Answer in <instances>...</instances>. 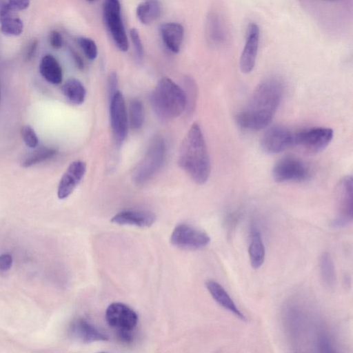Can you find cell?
<instances>
[{
  "instance_id": "6da1fadb",
  "label": "cell",
  "mask_w": 353,
  "mask_h": 353,
  "mask_svg": "<svg viewBox=\"0 0 353 353\" xmlns=\"http://www.w3.org/2000/svg\"><path fill=\"white\" fill-rule=\"evenodd\" d=\"M283 94V85L279 80L270 79L261 82L246 105L236 114V123L250 131L265 128L274 118Z\"/></svg>"
},
{
  "instance_id": "7a4b0ae2",
  "label": "cell",
  "mask_w": 353,
  "mask_h": 353,
  "mask_svg": "<svg viewBox=\"0 0 353 353\" xmlns=\"http://www.w3.org/2000/svg\"><path fill=\"white\" fill-rule=\"evenodd\" d=\"M178 163L198 184L205 183L210 174V162L205 138L199 123H194L184 137Z\"/></svg>"
},
{
  "instance_id": "3957f363",
  "label": "cell",
  "mask_w": 353,
  "mask_h": 353,
  "mask_svg": "<svg viewBox=\"0 0 353 353\" xmlns=\"http://www.w3.org/2000/svg\"><path fill=\"white\" fill-rule=\"evenodd\" d=\"M150 101L154 111L163 120L179 117L188 103L185 92L167 77L158 82L151 94Z\"/></svg>"
},
{
  "instance_id": "277c9868",
  "label": "cell",
  "mask_w": 353,
  "mask_h": 353,
  "mask_svg": "<svg viewBox=\"0 0 353 353\" xmlns=\"http://www.w3.org/2000/svg\"><path fill=\"white\" fill-rule=\"evenodd\" d=\"M166 147L161 136L154 137L145 156L134 169L132 180L137 184L149 181L161 168L165 157Z\"/></svg>"
},
{
  "instance_id": "5b68a950",
  "label": "cell",
  "mask_w": 353,
  "mask_h": 353,
  "mask_svg": "<svg viewBox=\"0 0 353 353\" xmlns=\"http://www.w3.org/2000/svg\"><path fill=\"white\" fill-rule=\"evenodd\" d=\"M103 19L116 46L123 52L128 49V38L121 17L119 0H104Z\"/></svg>"
},
{
  "instance_id": "8992f818",
  "label": "cell",
  "mask_w": 353,
  "mask_h": 353,
  "mask_svg": "<svg viewBox=\"0 0 353 353\" xmlns=\"http://www.w3.org/2000/svg\"><path fill=\"white\" fill-rule=\"evenodd\" d=\"M333 137L332 128H312L294 132V145L307 153L315 154L323 151L330 143Z\"/></svg>"
},
{
  "instance_id": "52a82bcc",
  "label": "cell",
  "mask_w": 353,
  "mask_h": 353,
  "mask_svg": "<svg viewBox=\"0 0 353 353\" xmlns=\"http://www.w3.org/2000/svg\"><path fill=\"white\" fill-rule=\"evenodd\" d=\"M272 177L276 182H300L307 180L310 171L308 166L294 157H284L274 164Z\"/></svg>"
},
{
  "instance_id": "ba28073f",
  "label": "cell",
  "mask_w": 353,
  "mask_h": 353,
  "mask_svg": "<svg viewBox=\"0 0 353 353\" xmlns=\"http://www.w3.org/2000/svg\"><path fill=\"white\" fill-rule=\"evenodd\" d=\"M338 217L333 221L335 227L345 226L352 220L353 180L351 175L340 179L335 190Z\"/></svg>"
},
{
  "instance_id": "9c48e42d",
  "label": "cell",
  "mask_w": 353,
  "mask_h": 353,
  "mask_svg": "<svg viewBox=\"0 0 353 353\" xmlns=\"http://www.w3.org/2000/svg\"><path fill=\"white\" fill-rule=\"evenodd\" d=\"M210 242V238L208 234L185 223L176 225L171 235V243L184 249H201Z\"/></svg>"
},
{
  "instance_id": "30bf717a",
  "label": "cell",
  "mask_w": 353,
  "mask_h": 353,
  "mask_svg": "<svg viewBox=\"0 0 353 353\" xmlns=\"http://www.w3.org/2000/svg\"><path fill=\"white\" fill-rule=\"evenodd\" d=\"M110 116L112 134L117 143H122L128 131V116L123 94L118 90L110 98Z\"/></svg>"
},
{
  "instance_id": "8fae6325",
  "label": "cell",
  "mask_w": 353,
  "mask_h": 353,
  "mask_svg": "<svg viewBox=\"0 0 353 353\" xmlns=\"http://www.w3.org/2000/svg\"><path fill=\"white\" fill-rule=\"evenodd\" d=\"M294 132L283 126H272L262 136L261 147L268 154L280 153L294 145Z\"/></svg>"
},
{
  "instance_id": "7c38bea8",
  "label": "cell",
  "mask_w": 353,
  "mask_h": 353,
  "mask_svg": "<svg viewBox=\"0 0 353 353\" xmlns=\"http://www.w3.org/2000/svg\"><path fill=\"white\" fill-rule=\"evenodd\" d=\"M105 319L108 325L118 332H132L138 322L137 313L121 303H112L106 309Z\"/></svg>"
},
{
  "instance_id": "4fadbf2b",
  "label": "cell",
  "mask_w": 353,
  "mask_h": 353,
  "mask_svg": "<svg viewBox=\"0 0 353 353\" xmlns=\"http://www.w3.org/2000/svg\"><path fill=\"white\" fill-rule=\"evenodd\" d=\"M260 39V28L255 23H250L246 30L245 45L239 59L241 72L250 73L254 68Z\"/></svg>"
},
{
  "instance_id": "5bb4252c",
  "label": "cell",
  "mask_w": 353,
  "mask_h": 353,
  "mask_svg": "<svg viewBox=\"0 0 353 353\" xmlns=\"http://www.w3.org/2000/svg\"><path fill=\"white\" fill-rule=\"evenodd\" d=\"M86 171V163L77 160L72 162L62 175L57 188V196L64 199L69 196L81 181Z\"/></svg>"
},
{
  "instance_id": "9a60e30c",
  "label": "cell",
  "mask_w": 353,
  "mask_h": 353,
  "mask_svg": "<svg viewBox=\"0 0 353 353\" xmlns=\"http://www.w3.org/2000/svg\"><path fill=\"white\" fill-rule=\"evenodd\" d=\"M73 337L84 343L107 341V336L83 318L75 319L70 325Z\"/></svg>"
},
{
  "instance_id": "2e32d148",
  "label": "cell",
  "mask_w": 353,
  "mask_h": 353,
  "mask_svg": "<svg viewBox=\"0 0 353 353\" xmlns=\"http://www.w3.org/2000/svg\"><path fill=\"white\" fill-rule=\"evenodd\" d=\"M206 288L214 301L225 310L232 313L242 321L247 322L248 319L236 306L231 296L224 288L214 280H208L205 283Z\"/></svg>"
},
{
  "instance_id": "e0dca14e",
  "label": "cell",
  "mask_w": 353,
  "mask_h": 353,
  "mask_svg": "<svg viewBox=\"0 0 353 353\" xmlns=\"http://www.w3.org/2000/svg\"><path fill=\"white\" fill-rule=\"evenodd\" d=\"M156 221V216L150 211L124 210L116 214L111 222L119 225H131L139 227H150Z\"/></svg>"
},
{
  "instance_id": "ac0fdd59",
  "label": "cell",
  "mask_w": 353,
  "mask_h": 353,
  "mask_svg": "<svg viewBox=\"0 0 353 353\" xmlns=\"http://www.w3.org/2000/svg\"><path fill=\"white\" fill-rule=\"evenodd\" d=\"M160 34L166 48L173 53H178L184 37L182 25L176 22L165 23L161 26Z\"/></svg>"
},
{
  "instance_id": "d6986e66",
  "label": "cell",
  "mask_w": 353,
  "mask_h": 353,
  "mask_svg": "<svg viewBox=\"0 0 353 353\" xmlns=\"http://www.w3.org/2000/svg\"><path fill=\"white\" fill-rule=\"evenodd\" d=\"M7 3L0 4V26L1 32L9 36H18L23 32V22Z\"/></svg>"
},
{
  "instance_id": "ffe728a7",
  "label": "cell",
  "mask_w": 353,
  "mask_h": 353,
  "mask_svg": "<svg viewBox=\"0 0 353 353\" xmlns=\"http://www.w3.org/2000/svg\"><path fill=\"white\" fill-rule=\"evenodd\" d=\"M39 72L48 82L58 85L63 80V71L57 59L51 54L44 55L39 63Z\"/></svg>"
},
{
  "instance_id": "44dd1931",
  "label": "cell",
  "mask_w": 353,
  "mask_h": 353,
  "mask_svg": "<svg viewBox=\"0 0 353 353\" xmlns=\"http://www.w3.org/2000/svg\"><path fill=\"white\" fill-rule=\"evenodd\" d=\"M248 253L252 267L259 268L265 261V249L261 234L256 228H253L251 232Z\"/></svg>"
},
{
  "instance_id": "7402d4cb",
  "label": "cell",
  "mask_w": 353,
  "mask_h": 353,
  "mask_svg": "<svg viewBox=\"0 0 353 353\" xmlns=\"http://www.w3.org/2000/svg\"><path fill=\"white\" fill-rule=\"evenodd\" d=\"M138 19L148 25L156 21L161 14V5L159 0H144L136 10Z\"/></svg>"
},
{
  "instance_id": "603a6c76",
  "label": "cell",
  "mask_w": 353,
  "mask_h": 353,
  "mask_svg": "<svg viewBox=\"0 0 353 353\" xmlns=\"http://www.w3.org/2000/svg\"><path fill=\"white\" fill-rule=\"evenodd\" d=\"M61 90L65 98L73 104L80 105L85 100V88L82 83L77 79H68L62 85Z\"/></svg>"
},
{
  "instance_id": "cb8c5ba5",
  "label": "cell",
  "mask_w": 353,
  "mask_h": 353,
  "mask_svg": "<svg viewBox=\"0 0 353 353\" xmlns=\"http://www.w3.org/2000/svg\"><path fill=\"white\" fill-rule=\"evenodd\" d=\"M57 152V150L52 147H42L28 154L21 161V166L30 168L38 163L45 161Z\"/></svg>"
},
{
  "instance_id": "d4e9b609",
  "label": "cell",
  "mask_w": 353,
  "mask_h": 353,
  "mask_svg": "<svg viewBox=\"0 0 353 353\" xmlns=\"http://www.w3.org/2000/svg\"><path fill=\"white\" fill-rule=\"evenodd\" d=\"M319 266L323 281L328 287L334 286L336 280V270L329 253L325 252L321 256Z\"/></svg>"
},
{
  "instance_id": "484cf974",
  "label": "cell",
  "mask_w": 353,
  "mask_h": 353,
  "mask_svg": "<svg viewBox=\"0 0 353 353\" xmlns=\"http://www.w3.org/2000/svg\"><path fill=\"white\" fill-rule=\"evenodd\" d=\"M128 116L131 128L137 130L141 128L145 121V111L141 101L134 99L130 101Z\"/></svg>"
},
{
  "instance_id": "4316f807",
  "label": "cell",
  "mask_w": 353,
  "mask_h": 353,
  "mask_svg": "<svg viewBox=\"0 0 353 353\" xmlns=\"http://www.w3.org/2000/svg\"><path fill=\"white\" fill-rule=\"evenodd\" d=\"M208 34L213 43H221L223 39L224 33L219 19L215 14L209 17L208 21Z\"/></svg>"
},
{
  "instance_id": "83f0119b",
  "label": "cell",
  "mask_w": 353,
  "mask_h": 353,
  "mask_svg": "<svg viewBox=\"0 0 353 353\" xmlns=\"http://www.w3.org/2000/svg\"><path fill=\"white\" fill-rule=\"evenodd\" d=\"M77 43L85 55L90 60H94L98 54L97 46L94 41L87 37H79Z\"/></svg>"
},
{
  "instance_id": "f1b7e54d",
  "label": "cell",
  "mask_w": 353,
  "mask_h": 353,
  "mask_svg": "<svg viewBox=\"0 0 353 353\" xmlns=\"http://www.w3.org/2000/svg\"><path fill=\"white\" fill-rule=\"evenodd\" d=\"M21 137L26 145L30 148H35L39 144V138L34 130L30 125L21 128Z\"/></svg>"
},
{
  "instance_id": "f546056e",
  "label": "cell",
  "mask_w": 353,
  "mask_h": 353,
  "mask_svg": "<svg viewBox=\"0 0 353 353\" xmlns=\"http://www.w3.org/2000/svg\"><path fill=\"white\" fill-rule=\"evenodd\" d=\"M130 37L131 41L132 43V46L137 56V58L139 60H141L143 54V46L142 43L141 39L139 35V31L136 28H132L130 31Z\"/></svg>"
},
{
  "instance_id": "4dcf8cb0",
  "label": "cell",
  "mask_w": 353,
  "mask_h": 353,
  "mask_svg": "<svg viewBox=\"0 0 353 353\" xmlns=\"http://www.w3.org/2000/svg\"><path fill=\"white\" fill-rule=\"evenodd\" d=\"M49 42L50 46L54 49L61 48L63 44L61 34L56 30L50 32L49 34Z\"/></svg>"
},
{
  "instance_id": "1f68e13d",
  "label": "cell",
  "mask_w": 353,
  "mask_h": 353,
  "mask_svg": "<svg viewBox=\"0 0 353 353\" xmlns=\"http://www.w3.org/2000/svg\"><path fill=\"white\" fill-rule=\"evenodd\" d=\"M117 86H118V78L117 75L114 72H112L110 74L108 80V90L110 98L112 97V95L117 92Z\"/></svg>"
},
{
  "instance_id": "d6a6232c",
  "label": "cell",
  "mask_w": 353,
  "mask_h": 353,
  "mask_svg": "<svg viewBox=\"0 0 353 353\" xmlns=\"http://www.w3.org/2000/svg\"><path fill=\"white\" fill-rule=\"evenodd\" d=\"M30 0H8L7 3L14 11L23 10L30 5Z\"/></svg>"
},
{
  "instance_id": "836d02e7",
  "label": "cell",
  "mask_w": 353,
  "mask_h": 353,
  "mask_svg": "<svg viewBox=\"0 0 353 353\" xmlns=\"http://www.w3.org/2000/svg\"><path fill=\"white\" fill-rule=\"evenodd\" d=\"M12 263V258L8 254H3L0 256V272H4L8 271Z\"/></svg>"
},
{
  "instance_id": "e575fe53",
  "label": "cell",
  "mask_w": 353,
  "mask_h": 353,
  "mask_svg": "<svg viewBox=\"0 0 353 353\" xmlns=\"http://www.w3.org/2000/svg\"><path fill=\"white\" fill-rule=\"evenodd\" d=\"M37 47L38 41L37 40H33L30 42L26 52V60H30L34 57L37 51Z\"/></svg>"
},
{
  "instance_id": "d590c367",
  "label": "cell",
  "mask_w": 353,
  "mask_h": 353,
  "mask_svg": "<svg viewBox=\"0 0 353 353\" xmlns=\"http://www.w3.org/2000/svg\"><path fill=\"white\" fill-rule=\"evenodd\" d=\"M70 52L77 68L83 70L84 68V62L81 56L72 48H70Z\"/></svg>"
},
{
  "instance_id": "8d00e7d4",
  "label": "cell",
  "mask_w": 353,
  "mask_h": 353,
  "mask_svg": "<svg viewBox=\"0 0 353 353\" xmlns=\"http://www.w3.org/2000/svg\"><path fill=\"white\" fill-rule=\"evenodd\" d=\"M87 1H89V2H93V1H94L96 0H87Z\"/></svg>"
},
{
  "instance_id": "74e56055",
  "label": "cell",
  "mask_w": 353,
  "mask_h": 353,
  "mask_svg": "<svg viewBox=\"0 0 353 353\" xmlns=\"http://www.w3.org/2000/svg\"><path fill=\"white\" fill-rule=\"evenodd\" d=\"M0 100H1V88H0Z\"/></svg>"
}]
</instances>
